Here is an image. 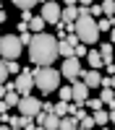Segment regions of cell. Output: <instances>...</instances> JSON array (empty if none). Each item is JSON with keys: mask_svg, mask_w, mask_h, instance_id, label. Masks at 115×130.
Segmentation results:
<instances>
[{"mask_svg": "<svg viewBox=\"0 0 115 130\" xmlns=\"http://www.w3.org/2000/svg\"><path fill=\"white\" fill-rule=\"evenodd\" d=\"M58 44H60L58 37L39 31V34H34L31 42H29V60L34 62V65H52V62L60 57Z\"/></svg>", "mask_w": 115, "mask_h": 130, "instance_id": "cell-1", "label": "cell"}, {"mask_svg": "<svg viewBox=\"0 0 115 130\" xmlns=\"http://www.w3.org/2000/svg\"><path fill=\"white\" fill-rule=\"evenodd\" d=\"M60 78H63V73L55 70L52 65H34V83L45 96L60 89Z\"/></svg>", "mask_w": 115, "mask_h": 130, "instance_id": "cell-2", "label": "cell"}, {"mask_svg": "<svg viewBox=\"0 0 115 130\" xmlns=\"http://www.w3.org/2000/svg\"><path fill=\"white\" fill-rule=\"evenodd\" d=\"M99 26H97V21H94L92 16H79L76 18V37L84 42V44H97L99 42Z\"/></svg>", "mask_w": 115, "mask_h": 130, "instance_id": "cell-3", "label": "cell"}, {"mask_svg": "<svg viewBox=\"0 0 115 130\" xmlns=\"http://www.w3.org/2000/svg\"><path fill=\"white\" fill-rule=\"evenodd\" d=\"M21 50H24V42L18 34H3V39H0V57L3 60H18Z\"/></svg>", "mask_w": 115, "mask_h": 130, "instance_id": "cell-4", "label": "cell"}, {"mask_svg": "<svg viewBox=\"0 0 115 130\" xmlns=\"http://www.w3.org/2000/svg\"><path fill=\"white\" fill-rule=\"evenodd\" d=\"M31 89H37V83H34V70L31 68H21V73L16 75V91L21 96H26L31 94Z\"/></svg>", "mask_w": 115, "mask_h": 130, "instance_id": "cell-5", "label": "cell"}, {"mask_svg": "<svg viewBox=\"0 0 115 130\" xmlns=\"http://www.w3.org/2000/svg\"><path fill=\"white\" fill-rule=\"evenodd\" d=\"M60 73H63V78H68V81H76L79 75H81V57H63V65H60Z\"/></svg>", "mask_w": 115, "mask_h": 130, "instance_id": "cell-6", "label": "cell"}, {"mask_svg": "<svg viewBox=\"0 0 115 130\" xmlns=\"http://www.w3.org/2000/svg\"><path fill=\"white\" fill-rule=\"evenodd\" d=\"M16 109H18L21 115L34 117V115H39V112H42V99H37V96L26 94V96H21V102H18V107H16Z\"/></svg>", "mask_w": 115, "mask_h": 130, "instance_id": "cell-7", "label": "cell"}, {"mask_svg": "<svg viewBox=\"0 0 115 130\" xmlns=\"http://www.w3.org/2000/svg\"><path fill=\"white\" fill-rule=\"evenodd\" d=\"M42 16H45V21L47 24H60V18H63V8L58 5V3H52V0H45L42 3Z\"/></svg>", "mask_w": 115, "mask_h": 130, "instance_id": "cell-8", "label": "cell"}, {"mask_svg": "<svg viewBox=\"0 0 115 130\" xmlns=\"http://www.w3.org/2000/svg\"><path fill=\"white\" fill-rule=\"evenodd\" d=\"M71 89H73V102L76 104H86V99H89V86L84 81H73Z\"/></svg>", "mask_w": 115, "mask_h": 130, "instance_id": "cell-9", "label": "cell"}, {"mask_svg": "<svg viewBox=\"0 0 115 130\" xmlns=\"http://www.w3.org/2000/svg\"><path fill=\"white\" fill-rule=\"evenodd\" d=\"M81 78H84V83H86L89 89H97V86H102V75H99V70H97V68L81 70Z\"/></svg>", "mask_w": 115, "mask_h": 130, "instance_id": "cell-10", "label": "cell"}, {"mask_svg": "<svg viewBox=\"0 0 115 130\" xmlns=\"http://www.w3.org/2000/svg\"><path fill=\"white\" fill-rule=\"evenodd\" d=\"M18 102H21V94L13 89V91H8L3 99H0V112H8V109H13V107H18Z\"/></svg>", "mask_w": 115, "mask_h": 130, "instance_id": "cell-11", "label": "cell"}, {"mask_svg": "<svg viewBox=\"0 0 115 130\" xmlns=\"http://www.w3.org/2000/svg\"><path fill=\"white\" fill-rule=\"evenodd\" d=\"M99 99L105 102V107H107V109H115V89H110V86H102Z\"/></svg>", "mask_w": 115, "mask_h": 130, "instance_id": "cell-12", "label": "cell"}, {"mask_svg": "<svg viewBox=\"0 0 115 130\" xmlns=\"http://www.w3.org/2000/svg\"><path fill=\"white\" fill-rule=\"evenodd\" d=\"M86 60H89V68H97V70L105 65V57H102L99 50H89V52H86Z\"/></svg>", "mask_w": 115, "mask_h": 130, "instance_id": "cell-13", "label": "cell"}, {"mask_svg": "<svg viewBox=\"0 0 115 130\" xmlns=\"http://www.w3.org/2000/svg\"><path fill=\"white\" fill-rule=\"evenodd\" d=\"M79 122H81V120L71 112V115H66V117H60V130H76Z\"/></svg>", "mask_w": 115, "mask_h": 130, "instance_id": "cell-14", "label": "cell"}, {"mask_svg": "<svg viewBox=\"0 0 115 130\" xmlns=\"http://www.w3.org/2000/svg\"><path fill=\"white\" fill-rule=\"evenodd\" d=\"M76 18H79V5H66V8H63L60 24H71V21H76Z\"/></svg>", "mask_w": 115, "mask_h": 130, "instance_id": "cell-15", "label": "cell"}, {"mask_svg": "<svg viewBox=\"0 0 115 130\" xmlns=\"http://www.w3.org/2000/svg\"><path fill=\"white\" fill-rule=\"evenodd\" d=\"M45 26H47L45 16H31V18H29V31H34V34H39V31H45Z\"/></svg>", "mask_w": 115, "mask_h": 130, "instance_id": "cell-16", "label": "cell"}, {"mask_svg": "<svg viewBox=\"0 0 115 130\" xmlns=\"http://www.w3.org/2000/svg\"><path fill=\"white\" fill-rule=\"evenodd\" d=\"M58 50H60V57H73V55H76V47H73L68 39H60Z\"/></svg>", "mask_w": 115, "mask_h": 130, "instance_id": "cell-17", "label": "cell"}, {"mask_svg": "<svg viewBox=\"0 0 115 130\" xmlns=\"http://www.w3.org/2000/svg\"><path fill=\"white\" fill-rule=\"evenodd\" d=\"M92 115H94V122H97V125H102V127L110 122V109H105V107H102V109H94Z\"/></svg>", "mask_w": 115, "mask_h": 130, "instance_id": "cell-18", "label": "cell"}, {"mask_svg": "<svg viewBox=\"0 0 115 130\" xmlns=\"http://www.w3.org/2000/svg\"><path fill=\"white\" fill-rule=\"evenodd\" d=\"M73 109H76V104H68V102H63V99L55 104V115H58V117H66V115H71Z\"/></svg>", "mask_w": 115, "mask_h": 130, "instance_id": "cell-19", "label": "cell"}, {"mask_svg": "<svg viewBox=\"0 0 115 130\" xmlns=\"http://www.w3.org/2000/svg\"><path fill=\"white\" fill-rule=\"evenodd\" d=\"M99 52H102L105 62H110V60H112V55H115V52H112V42H102V44H99Z\"/></svg>", "mask_w": 115, "mask_h": 130, "instance_id": "cell-20", "label": "cell"}, {"mask_svg": "<svg viewBox=\"0 0 115 130\" xmlns=\"http://www.w3.org/2000/svg\"><path fill=\"white\" fill-rule=\"evenodd\" d=\"M37 3H42V0H13V5H16V8H21V10H31Z\"/></svg>", "mask_w": 115, "mask_h": 130, "instance_id": "cell-21", "label": "cell"}, {"mask_svg": "<svg viewBox=\"0 0 115 130\" xmlns=\"http://www.w3.org/2000/svg\"><path fill=\"white\" fill-rule=\"evenodd\" d=\"M79 127H84V130H92V127H97V122H94V115H86V117H81Z\"/></svg>", "mask_w": 115, "mask_h": 130, "instance_id": "cell-22", "label": "cell"}, {"mask_svg": "<svg viewBox=\"0 0 115 130\" xmlns=\"http://www.w3.org/2000/svg\"><path fill=\"white\" fill-rule=\"evenodd\" d=\"M58 94H60V99H63V102H71V99H73V89H71V86H60Z\"/></svg>", "mask_w": 115, "mask_h": 130, "instance_id": "cell-23", "label": "cell"}, {"mask_svg": "<svg viewBox=\"0 0 115 130\" xmlns=\"http://www.w3.org/2000/svg\"><path fill=\"white\" fill-rule=\"evenodd\" d=\"M102 10H105V16H115V0H105Z\"/></svg>", "mask_w": 115, "mask_h": 130, "instance_id": "cell-24", "label": "cell"}, {"mask_svg": "<svg viewBox=\"0 0 115 130\" xmlns=\"http://www.w3.org/2000/svg\"><path fill=\"white\" fill-rule=\"evenodd\" d=\"M5 65H8V73H10V75H18V73H21V65H18L16 60H5Z\"/></svg>", "mask_w": 115, "mask_h": 130, "instance_id": "cell-25", "label": "cell"}, {"mask_svg": "<svg viewBox=\"0 0 115 130\" xmlns=\"http://www.w3.org/2000/svg\"><path fill=\"white\" fill-rule=\"evenodd\" d=\"M86 107L94 112V109H102V107H105V102L99 99V96H97V99H86Z\"/></svg>", "mask_w": 115, "mask_h": 130, "instance_id": "cell-26", "label": "cell"}, {"mask_svg": "<svg viewBox=\"0 0 115 130\" xmlns=\"http://www.w3.org/2000/svg\"><path fill=\"white\" fill-rule=\"evenodd\" d=\"M89 13H92L94 18H99V16H105V10H102V5H97V3H92V5H89Z\"/></svg>", "mask_w": 115, "mask_h": 130, "instance_id": "cell-27", "label": "cell"}, {"mask_svg": "<svg viewBox=\"0 0 115 130\" xmlns=\"http://www.w3.org/2000/svg\"><path fill=\"white\" fill-rule=\"evenodd\" d=\"M8 75H10V73H8V65L0 60V83H5V81H8Z\"/></svg>", "mask_w": 115, "mask_h": 130, "instance_id": "cell-28", "label": "cell"}, {"mask_svg": "<svg viewBox=\"0 0 115 130\" xmlns=\"http://www.w3.org/2000/svg\"><path fill=\"white\" fill-rule=\"evenodd\" d=\"M86 52H89V47L84 44V42H79L76 44V57H86Z\"/></svg>", "mask_w": 115, "mask_h": 130, "instance_id": "cell-29", "label": "cell"}, {"mask_svg": "<svg viewBox=\"0 0 115 130\" xmlns=\"http://www.w3.org/2000/svg\"><path fill=\"white\" fill-rule=\"evenodd\" d=\"M102 86H110V89H115V73L107 75V78H102Z\"/></svg>", "mask_w": 115, "mask_h": 130, "instance_id": "cell-30", "label": "cell"}, {"mask_svg": "<svg viewBox=\"0 0 115 130\" xmlns=\"http://www.w3.org/2000/svg\"><path fill=\"white\" fill-rule=\"evenodd\" d=\"M18 34H24V31H29V21H18Z\"/></svg>", "mask_w": 115, "mask_h": 130, "instance_id": "cell-31", "label": "cell"}, {"mask_svg": "<svg viewBox=\"0 0 115 130\" xmlns=\"http://www.w3.org/2000/svg\"><path fill=\"white\" fill-rule=\"evenodd\" d=\"M42 109H45V112H55V104H50V102H42Z\"/></svg>", "mask_w": 115, "mask_h": 130, "instance_id": "cell-32", "label": "cell"}, {"mask_svg": "<svg viewBox=\"0 0 115 130\" xmlns=\"http://www.w3.org/2000/svg\"><path fill=\"white\" fill-rule=\"evenodd\" d=\"M31 18V10H21V21H29Z\"/></svg>", "mask_w": 115, "mask_h": 130, "instance_id": "cell-33", "label": "cell"}, {"mask_svg": "<svg viewBox=\"0 0 115 130\" xmlns=\"http://www.w3.org/2000/svg\"><path fill=\"white\" fill-rule=\"evenodd\" d=\"M5 94H8V86H5V83H0V99H3Z\"/></svg>", "mask_w": 115, "mask_h": 130, "instance_id": "cell-34", "label": "cell"}, {"mask_svg": "<svg viewBox=\"0 0 115 130\" xmlns=\"http://www.w3.org/2000/svg\"><path fill=\"white\" fill-rule=\"evenodd\" d=\"M110 42H112V44H115V26L110 29Z\"/></svg>", "mask_w": 115, "mask_h": 130, "instance_id": "cell-35", "label": "cell"}, {"mask_svg": "<svg viewBox=\"0 0 115 130\" xmlns=\"http://www.w3.org/2000/svg\"><path fill=\"white\" fill-rule=\"evenodd\" d=\"M66 5H79V0H63Z\"/></svg>", "mask_w": 115, "mask_h": 130, "instance_id": "cell-36", "label": "cell"}, {"mask_svg": "<svg viewBox=\"0 0 115 130\" xmlns=\"http://www.w3.org/2000/svg\"><path fill=\"white\" fill-rule=\"evenodd\" d=\"M110 122L115 125V109H110Z\"/></svg>", "mask_w": 115, "mask_h": 130, "instance_id": "cell-37", "label": "cell"}, {"mask_svg": "<svg viewBox=\"0 0 115 130\" xmlns=\"http://www.w3.org/2000/svg\"><path fill=\"white\" fill-rule=\"evenodd\" d=\"M79 3H81V5H92L94 0H79Z\"/></svg>", "mask_w": 115, "mask_h": 130, "instance_id": "cell-38", "label": "cell"}, {"mask_svg": "<svg viewBox=\"0 0 115 130\" xmlns=\"http://www.w3.org/2000/svg\"><path fill=\"white\" fill-rule=\"evenodd\" d=\"M0 10H3V0H0Z\"/></svg>", "mask_w": 115, "mask_h": 130, "instance_id": "cell-39", "label": "cell"}, {"mask_svg": "<svg viewBox=\"0 0 115 130\" xmlns=\"http://www.w3.org/2000/svg\"><path fill=\"white\" fill-rule=\"evenodd\" d=\"M0 125H3V115H0Z\"/></svg>", "mask_w": 115, "mask_h": 130, "instance_id": "cell-40", "label": "cell"}, {"mask_svg": "<svg viewBox=\"0 0 115 130\" xmlns=\"http://www.w3.org/2000/svg\"><path fill=\"white\" fill-rule=\"evenodd\" d=\"M0 39H3V31H0Z\"/></svg>", "mask_w": 115, "mask_h": 130, "instance_id": "cell-41", "label": "cell"}, {"mask_svg": "<svg viewBox=\"0 0 115 130\" xmlns=\"http://www.w3.org/2000/svg\"><path fill=\"white\" fill-rule=\"evenodd\" d=\"M112 60H115V55H112Z\"/></svg>", "mask_w": 115, "mask_h": 130, "instance_id": "cell-42", "label": "cell"}]
</instances>
